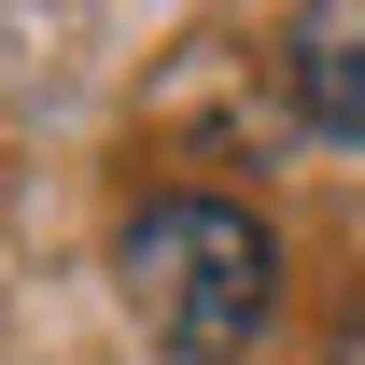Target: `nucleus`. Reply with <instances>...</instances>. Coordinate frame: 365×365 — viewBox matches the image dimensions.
<instances>
[{"instance_id":"1","label":"nucleus","mask_w":365,"mask_h":365,"mask_svg":"<svg viewBox=\"0 0 365 365\" xmlns=\"http://www.w3.org/2000/svg\"><path fill=\"white\" fill-rule=\"evenodd\" d=\"M113 295L155 351L182 365H225L267 337L281 309V239L239 211V197H140L127 225H113Z\"/></svg>"},{"instance_id":"2","label":"nucleus","mask_w":365,"mask_h":365,"mask_svg":"<svg viewBox=\"0 0 365 365\" xmlns=\"http://www.w3.org/2000/svg\"><path fill=\"white\" fill-rule=\"evenodd\" d=\"M281 98L323 140H365V0H323V14L281 29Z\"/></svg>"},{"instance_id":"3","label":"nucleus","mask_w":365,"mask_h":365,"mask_svg":"<svg viewBox=\"0 0 365 365\" xmlns=\"http://www.w3.org/2000/svg\"><path fill=\"white\" fill-rule=\"evenodd\" d=\"M337 365H365V309H351V337H337Z\"/></svg>"}]
</instances>
